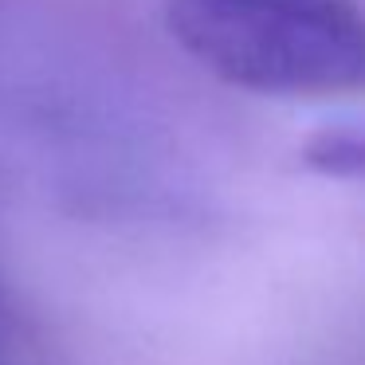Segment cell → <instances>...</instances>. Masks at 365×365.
I'll return each mask as SVG.
<instances>
[{
    "label": "cell",
    "mask_w": 365,
    "mask_h": 365,
    "mask_svg": "<svg viewBox=\"0 0 365 365\" xmlns=\"http://www.w3.org/2000/svg\"><path fill=\"white\" fill-rule=\"evenodd\" d=\"M173 43L263 98L365 95V0H161Z\"/></svg>",
    "instance_id": "1"
},
{
    "label": "cell",
    "mask_w": 365,
    "mask_h": 365,
    "mask_svg": "<svg viewBox=\"0 0 365 365\" xmlns=\"http://www.w3.org/2000/svg\"><path fill=\"white\" fill-rule=\"evenodd\" d=\"M302 165L318 177L365 189V118L330 122L302 142Z\"/></svg>",
    "instance_id": "2"
}]
</instances>
